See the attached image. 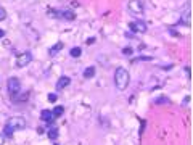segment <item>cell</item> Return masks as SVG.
Instances as JSON below:
<instances>
[{"mask_svg": "<svg viewBox=\"0 0 193 145\" xmlns=\"http://www.w3.org/2000/svg\"><path fill=\"white\" fill-rule=\"evenodd\" d=\"M24 128H26V119H24L23 116H13V118H10L8 123L5 124L3 134L7 135V137H11L13 132L21 131V129H24Z\"/></svg>", "mask_w": 193, "mask_h": 145, "instance_id": "cell-1", "label": "cell"}, {"mask_svg": "<svg viewBox=\"0 0 193 145\" xmlns=\"http://www.w3.org/2000/svg\"><path fill=\"white\" fill-rule=\"evenodd\" d=\"M129 82H131V76H129V71L126 68H117L116 72H114V86H116V89L119 90H124L127 89Z\"/></svg>", "mask_w": 193, "mask_h": 145, "instance_id": "cell-2", "label": "cell"}, {"mask_svg": "<svg viewBox=\"0 0 193 145\" xmlns=\"http://www.w3.org/2000/svg\"><path fill=\"white\" fill-rule=\"evenodd\" d=\"M31 61H32V53L31 52H24V53H21V55H18L16 66L18 68H24V66H28Z\"/></svg>", "mask_w": 193, "mask_h": 145, "instance_id": "cell-3", "label": "cell"}, {"mask_svg": "<svg viewBox=\"0 0 193 145\" xmlns=\"http://www.w3.org/2000/svg\"><path fill=\"white\" fill-rule=\"evenodd\" d=\"M127 7H129V10H131L132 13H135V15L143 13V10H145L143 2H142V0H129Z\"/></svg>", "mask_w": 193, "mask_h": 145, "instance_id": "cell-4", "label": "cell"}, {"mask_svg": "<svg viewBox=\"0 0 193 145\" xmlns=\"http://www.w3.org/2000/svg\"><path fill=\"white\" fill-rule=\"evenodd\" d=\"M7 86H8V92H10L11 97H15L21 89V84H19V81H18L16 77H10L8 82H7Z\"/></svg>", "mask_w": 193, "mask_h": 145, "instance_id": "cell-5", "label": "cell"}, {"mask_svg": "<svg viewBox=\"0 0 193 145\" xmlns=\"http://www.w3.org/2000/svg\"><path fill=\"white\" fill-rule=\"evenodd\" d=\"M129 28L134 32H145L146 31V24L143 21H135V23H129Z\"/></svg>", "mask_w": 193, "mask_h": 145, "instance_id": "cell-6", "label": "cell"}, {"mask_svg": "<svg viewBox=\"0 0 193 145\" xmlns=\"http://www.w3.org/2000/svg\"><path fill=\"white\" fill-rule=\"evenodd\" d=\"M69 82H71V79L68 76H61L58 79V82H56V89H65V87L69 86Z\"/></svg>", "mask_w": 193, "mask_h": 145, "instance_id": "cell-7", "label": "cell"}, {"mask_svg": "<svg viewBox=\"0 0 193 145\" xmlns=\"http://www.w3.org/2000/svg\"><path fill=\"white\" fill-rule=\"evenodd\" d=\"M40 116H42V121H47V123H52L53 121V114L50 110H44L40 113Z\"/></svg>", "mask_w": 193, "mask_h": 145, "instance_id": "cell-8", "label": "cell"}, {"mask_svg": "<svg viewBox=\"0 0 193 145\" xmlns=\"http://www.w3.org/2000/svg\"><path fill=\"white\" fill-rule=\"evenodd\" d=\"M61 15L63 18H66V20H69V21H72L74 18H76V15H74V11H71V10H65V11H61Z\"/></svg>", "mask_w": 193, "mask_h": 145, "instance_id": "cell-9", "label": "cell"}, {"mask_svg": "<svg viewBox=\"0 0 193 145\" xmlns=\"http://www.w3.org/2000/svg\"><path fill=\"white\" fill-rule=\"evenodd\" d=\"M81 53H82V50H81L79 47H72L71 50H69V55H71L72 58H79Z\"/></svg>", "mask_w": 193, "mask_h": 145, "instance_id": "cell-10", "label": "cell"}, {"mask_svg": "<svg viewBox=\"0 0 193 145\" xmlns=\"http://www.w3.org/2000/svg\"><path fill=\"white\" fill-rule=\"evenodd\" d=\"M95 76V68L93 66H90V68H87L85 71H84V77L85 79H90V77H93Z\"/></svg>", "mask_w": 193, "mask_h": 145, "instance_id": "cell-11", "label": "cell"}, {"mask_svg": "<svg viewBox=\"0 0 193 145\" xmlns=\"http://www.w3.org/2000/svg\"><path fill=\"white\" fill-rule=\"evenodd\" d=\"M63 111H65V108H63V107H55V108H53V111H52L53 118H58V116H61V114H63Z\"/></svg>", "mask_w": 193, "mask_h": 145, "instance_id": "cell-12", "label": "cell"}, {"mask_svg": "<svg viewBox=\"0 0 193 145\" xmlns=\"http://www.w3.org/2000/svg\"><path fill=\"white\" fill-rule=\"evenodd\" d=\"M61 48H63V44H61V42H56V44L53 45L52 48H50V53H52V55H53V53L60 52V50H61Z\"/></svg>", "mask_w": 193, "mask_h": 145, "instance_id": "cell-13", "label": "cell"}, {"mask_svg": "<svg viewBox=\"0 0 193 145\" xmlns=\"http://www.w3.org/2000/svg\"><path fill=\"white\" fill-rule=\"evenodd\" d=\"M48 137L52 139V140H55V139L58 137V129H55V128L50 129V131H48Z\"/></svg>", "mask_w": 193, "mask_h": 145, "instance_id": "cell-14", "label": "cell"}, {"mask_svg": "<svg viewBox=\"0 0 193 145\" xmlns=\"http://www.w3.org/2000/svg\"><path fill=\"white\" fill-rule=\"evenodd\" d=\"M5 18H7V11H5L3 8L0 7V21H3Z\"/></svg>", "mask_w": 193, "mask_h": 145, "instance_id": "cell-15", "label": "cell"}, {"mask_svg": "<svg viewBox=\"0 0 193 145\" xmlns=\"http://www.w3.org/2000/svg\"><path fill=\"white\" fill-rule=\"evenodd\" d=\"M132 52H134V50H132L131 47H126V48H122V53H124V55H132Z\"/></svg>", "mask_w": 193, "mask_h": 145, "instance_id": "cell-16", "label": "cell"}, {"mask_svg": "<svg viewBox=\"0 0 193 145\" xmlns=\"http://www.w3.org/2000/svg\"><path fill=\"white\" fill-rule=\"evenodd\" d=\"M167 98H164V97H161V98H156L155 100V103H167Z\"/></svg>", "mask_w": 193, "mask_h": 145, "instance_id": "cell-17", "label": "cell"}, {"mask_svg": "<svg viewBox=\"0 0 193 145\" xmlns=\"http://www.w3.org/2000/svg\"><path fill=\"white\" fill-rule=\"evenodd\" d=\"M48 102H56V95H55V93H50V95H48Z\"/></svg>", "mask_w": 193, "mask_h": 145, "instance_id": "cell-18", "label": "cell"}, {"mask_svg": "<svg viewBox=\"0 0 193 145\" xmlns=\"http://www.w3.org/2000/svg\"><path fill=\"white\" fill-rule=\"evenodd\" d=\"M3 142H5V135L0 134V145H3Z\"/></svg>", "mask_w": 193, "mask_h": 145, "instance_id": "cell-19", "label": "cell"}, {"mask_svg": "<svg viewBox=\"0 0 193 145\" xmlns=\"http://www.w3.org/2000/svg\"><path fill=\"white\" fill-rule=\"evenodd\" d=\"M3 36H5V31L3 29H0V37H3Z\"/></svg>", "mask_w": 193, "mask_h": 145, "instance_id": "cell-20", "label": "cell"}]
</instances>
